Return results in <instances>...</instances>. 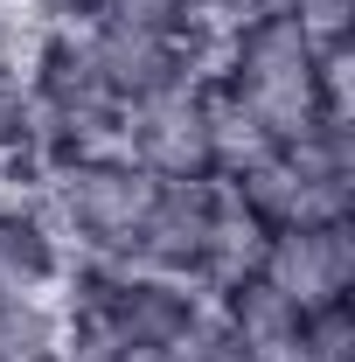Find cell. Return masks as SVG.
<instances>
[{
	"label": "cell",
	"mask_w": 355,
	"mask_h": 362,
	"mask_svg": "<svg viewBox=\"0 0 355 362\" xmlns=\"http://www.w3.org/2000/svg\"><path fill=\"white\" fill-rule=\"evenodd\" d=\"M112 146L133 153L139 168L161 175V181H216L230 168V153H237V133L223 119L209 77H195V84H181V90H161V98L133 105L119 119V139Z\"/></svg>",
	"instance_id": "obj_3"
},
{
	"label": "cell",
	"mask_w": 355,
	"mask_h": 362,
	"mask_svg": "<svg viewBox=\"0 0 355 362\" xmlns=\"http://www.w3.org/2000/svg\"><path fill=\"white\" fill-rule=\"evenodd\" d=\"M258 7H265V0H258ZM272 7H286V14L307 28L313 42L355 49V0H272Z\"/></svg>",
	"instance_id": "obj_6"
},
{
	"label": "cell",
	"mask_w": 355,
	"mask_h": 362,
	"mask_svg": "<svg viewBox=\"0 0 355 362\" xmlns=\"http://www.w3.org/2000/svg\"><path fill=\"white\" fill-rule=\"evenodd\" d=\"M251 272L279 300H293L300 314L355 300V216H342V223H286L272 237H258Z\"/></svg>",
	"instance_id": "obj_4"
},
{
	"label": "cell",
	"mask_w": 355,
	"mask_h": 362,
	"mask_svg": "<svg viewBox=\"0 0 355 362\" xmlns=\"http://www.w3.org/2000/svg\"><path fill=\"white\" fill-rule=\"evenodd\" d=\"M349 63L355 49H327L286 7H237L209 35V90L237 146H286L313 126L355 119L349 98Z\"/></svg>",
	"instance_id": "obj_1"
},
{
	"label": "cell",
	"mask_w": 355,
	"mask_h": 362,
	"mask_svg": "<svg viewBox=\"0 0 355 362\" xmlns=\"http://www.w3.org/2000/svg\"><path fill=\"white\" fill-rule=\"evenodd\" d=\"M161 188H168V181L146 175L133 153L91 146V153H70V160H56L42 175V202H49V216L70 237L77 258L139 265L146 230H153V209H161Z\"/></svg>",
	"instance_id": "obj_2"
},
{
	"label": "cell",
	"mask_w": 355,
	"mask_h": 362,
	"mask_svg": "<svg viewBox=\"0 0 355 362\" xmlns=\"http://www.w3.org/2000/svg\"><path fill=\"white\" fill-rule=\"evenodd\" d=\"M70 265H77V251L56 230L42 188H0V293L56 300Z\"/></svg>",
	"instance_id": "obj_5"
}]
</instances>
